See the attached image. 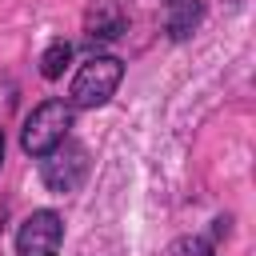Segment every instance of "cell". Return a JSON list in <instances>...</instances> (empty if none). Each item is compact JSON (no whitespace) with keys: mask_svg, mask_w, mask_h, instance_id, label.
Here are the masks:
<instances>
[{"mask_svg":"<svg viewBox=\"0 0 256 256\" xmlns=\"http://www.w3.org/2000/svg\"><path fill=\"white\" fill-rule=\"evenodd\" d=\"M124 80V64L116 56H92L80 64V72L72 76V88H68V104L72 108H100L116 96Z\"/></svg>","mask_w":256,"mask_h":256,"instance_id":"1","label":"cell"},{"mask_svg":"<svg viewBox=\"0 0 256 256\" xmlns=\"http://www.w3.org/2000/svg\"><path fill=\"white\" fill-rule=\"evenodd\" d=\"M72 104L68 100H44L40 108H32L28 112V120H24V128H20V148L28 152V156H44V152H52L64 136H68V128H72Z\"/></svg>","mask_w":256,"mask_h":256,"instance_id":"2","label":"cell"},{"mask_svg":"<svg viewBox=\"0 0 256 256\" xmlns=\"http://www.w3.org/2000/svg\"><path fill=\"white\" fill-rule=\"evenodd\" d=\"M164 256H216V252H212V244L204 236H176L164 248Z\"/></svg>","mask_w":256,"mask_h":256,"instance_id":"8","label":"cell"},{"mask_svg":"<svg viewBox=\"0 0 256 256\" xmlns=\"http://www.w3.org/2000/svg\"><path fill=\"white\" fill-rule=\"evenodd\" d=\"M72 60V44L68 40H52L48 48H44V56H40V76L44 80H56V76H64V64Z\"/></svg>","mask_w":256,"mask_h":256,"instance_id":"7","label":"cell"},{"mask_svg":"<svg viewBox=\"0 0 256 256\" xmlns=\"http://www.w3.org/2000/svg\"><path fill=\"white\" fill-rule=\"evenodd\" d=\"M60 240H64V220L52 212V208H40L32 212L20 232H16V252L20 256H56L60 252Z\"/></svg>","mask_w":256,"mask_h":256,"instance_id":"4","label":"cell"},{"mask_svg":"<svg viewBox=\"0 0 256 256\" xmlns=\"http://www.w3.org/2000/svg\"><path fill=\"white\" fill-rule=\"evenodd\" d=\"M196 24H200V0H172V16H168L172 40H184Z\"/></svg>","mask_w":256,"mask_h":256,"instance_id":"6","label":"cell"},{"mask_svg":"<svg viewBox=\"0 0 256 256\" xmlns=\"http://www.w3.org/2000/svg\"><path fill=\"white\" fill-rule=\"evenodd\" d=\"M0 160H4V132H0Z\"/></svg>","mask_w":256,"mask_h":256,"instance_id":"9","label":"cell"},{"mask_svg":"<svg viewBox=\"0 0 256 256\" xmlns=\"http://www.w3.org/2000/svg\"><path fill=\"white\" fill-rule=\"evenodd\" d=\"M128 28L124 0H88L84 8V36L88 40H120Z\"/></svg>","mask_w":256,"mask_h":256,"instance_id":"5","label":"cell"},{"mask_svg":"<svg viewBox=\"0 0 256 256\" xmlns=\"http://www.w3.org/2000/svg\"><path fill=\"white\" fill-rule=\"evenodd\" d=\"M84 176H88V148L76 144L72 136H64L52 152L40 156V180L48 192H60V196L76 192L84 184Z\"/></svg>","mask_w":256,"mask_h":256,"instance_id":"3","label":"cell"}]
</instances>
